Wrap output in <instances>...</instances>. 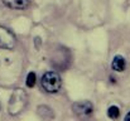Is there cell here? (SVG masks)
Instances as JSON below:
<instances>
[{
  "label": "cell",
  "instance_id": "277c9868",
  "mask_svg": "<svg viewBox=\"0 0 130 121\" xmlns=\"http://www.w3.org/2000/svg\"><path fill=\"white\" fill-rule=\"evenodd\" d=\"M15 44H17V38H15L14 33L10 29L0 25V48L13 49L15 47Z\"/></svg>",
  "mask_w": 130,
  "mask_h": 121
},
{
  "label": "cell",
  "instance_id": "6da1fadb",
  "mask_svg": "<svg viewBox=\"0 0 130 121\" xmlns=\"http://www.w3.org/2000/svg\"><path fill=\"white\" fill-rule=\"evenodd\" d=\"M28 105V95L23 88L13 90L9 102H8V111L11 116H17L25 110Z\"/></svg>",
  "mask_w": 130,
  "mask_h": 121
},
{
  "label": "cell",
  "instance_id": "3957f363",
  "mask_svg": "<svg viewBox=\"0 0 130 121\" xmlns=\"http://www.w3.org/2000/svg\"><path fill=\"white\" fill-rule=\"evenodd\" d=\"M72 111L78 119H87L93 114V105L90 101H78L72 105Z\"/></svg>",
  "mask_w": 130,
  "mask_h": 121
},
{
  "label": "cell",
  "instance_id": "5b68a950",
  "mask_svg": "<svg viewBox=\"0 0 130 121\" xmlns=\"http://www.w3.org/2000/svg\"><path fill=\"white\" fill-rule=\"evenodd\" d=\"M5 6L13 10H24L30 5V0H1Z\"/></svg>",
  "mask_w": 130,
  "mask_h": 121
},
{
  "label": "cell",
  "instance_id": "30bf717a",
  "mask_svg": "<svg viewBox=\"0 0 130 121\" xmlns=\"http://www.w3.org/2000/svg\"><path fill=\"white\" fill-rule=\"evenodd\" d=\"M124 121H130V111L126 114V116H125V119H124Z\"/></svg>",
  "mask_w": 130,
  "mask_h": 121
},
{
  "label": "cell",
  "instance_id": "9c48e42d",
  "mask_svg": "<svg viewBox=\"0 0 130 121\" xmlns=\"http://www.w3.org/2000/svg\"><path fill=\"white\" fill-rule=\"evenodd\" d=\"M36 81H37V76H36V73H34V72H29V73H28V76H27V81H25L27 87H29V88L34 87Z\"/></svg>",
  "mask_w": 130,
  "mask_h": 121
},
{
  "label": "cell",
  "instance_id": "8992f818",
  "mask_svg": "<svg viewBox=\"0 0 130 121\" xmlns=\"http://www.w3.org/2000/svg\"><path fill=\"white\" fill-rule=\"evenodd\" d=\"M37 114H38V116H39L41 119H43L44 121H51L54 119V112H53V110H52L49 106H47V105L38 106Z\"/></svg>",
  "mask_w": 130,
  "mask_h": 121
},
{
  "label": "cell",
  "instance_id": "7a4b0ae2",
  "mask_svg": "<svg viewBox=\"0 0 130 121\" xmlns=\"http://www.w3.org/2000/svg\"><path fill=\"white\" fill-rule=\"evenodd\" d=\"M41 83H42V88L48 93H57L62 87L61 76L57 72H53V71L45 72L42 76Z\"/></svg>",
  "mask_w": 130,
  "mask_h": 121
},
{
  "label": "cell",
  "instance_id": "52a82bcc",
  "mask_svg": "<svg viewBox=\"0 0 130 121\" xmlns=\"http://www.w3.org/2000/svg\"><path fill=\"white\" fill-rule=\"evenodd\" d=\"M125 67H126V61H125V58L123 56H115L112 58V62H111L112 71L123 72V71H125Z\"/></svg>",
  "mask_w": 130,
  "mask_h": 121
},
{
  "label": "cell",
  "instance_id": "ba28073f",
  "mask_svg": "<svg viewBox=\"0 0 130 121\" xmlns=\"http://www.w3.org/2000/svg\"><path fill=\"white\" fill-rule=\"evenodd\" d=\"M107 116L111 120H118L120 116V109L118 106H110L107 109Z\"/></svg>",
  "mask_w": 130,
  "mask_h": 121
}]
</instances>
